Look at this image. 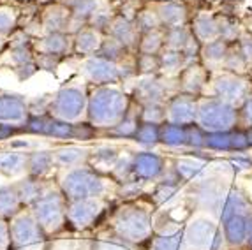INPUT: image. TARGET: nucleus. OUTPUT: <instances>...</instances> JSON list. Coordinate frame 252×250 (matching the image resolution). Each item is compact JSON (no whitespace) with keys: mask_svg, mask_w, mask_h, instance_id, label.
Masks as SVG:
<instances>
[{"mask_svg":"<svg viewBox=\"0 0 252 250\" xmlns=\"http://www.w3.org/2000/svg\"><path fill=\"white\" fill-rule=\"evenodd\" d=\"M166 173V158L156 152H138L132 155V175L138 182L160 180Z\"/></svg>","mask_w":252,"mask_h":250,"instance_id":"f3484780","label":"nucleus"},{"mask_svg":"<svg viewBox=\"0 0 252 250\" xmlns=\"http://www.w3.org/2000/svg\"><path fill=\"white\" fill-rule=\"evenodd\" d=\"M18 27V13L11 5H0V35L9 37Z\"/></svg>","mask_w":252,"mask_h":250,"instance_id":"49530a36","label":"nucleus"},{"mask_svg":"<svg viewBox=\"0 0 252 250\" xmlns=\"http://www.w3.org/2000/svg\"><path fill=\"white\" fill-rule=\"evenodd\" d=\"M240 109V125L252 127V94L238 106Z\"/></svg>","mask_w":252,"mask_h":250,"instance_id":"603ef678","label":"nucleus"},{"mask_svg":"<svg viewBox=\"0 0 252 250\" xmlns=\"http://www.w3.org/2000/svg\"><path fill=\"white\" fill-rule=\"evenodd\" d=\"M111 184H115L111 176L97 171L95 167L89 164L65 169L59 176V187L63 192V196L67 197V201L106 197L109 194Z\"/></svg>","mask_w":252,"mask_h":250,"instance_id":"7ed1b4c3","label":"nucleus"},{"mask_svg":"<svg viewBox=\"0 0 252 250\" xmlns=\"http://www.w3.org/2000/svg\"><path fill=\"white\" fill-rule=\"evenodd\" d=\"M173 171L177 173L180 182L192 184V182H199L205 176L206 162L199 160V158H178V160H175Z\"/></svg>","mask_w":252,"mask_h":250,"instance_id":"7c9ffc66","label":"nucleus"},{"mask_svg":"<svg viewBox=\"0 0 252 250\" xmlns=\"http://www.w3.org/2000/svg\"><path fill=\"white\" fill-rule=\"evenodd\" d=\"M160 143L169 148H187V125L164 122L160 125Z\"/></svg>","mask_w":252,"mask_h":250,"instance_id":"72a5a7b5","label":"nucleus"},{"mask_svg":"<svg viewBox=\"0 0 252 250\" xmlns=\"http://www.w3.org/2000/svg\"><path fill=\"white\" fill-rule=\"evenodd\" d=\"M92 250H130V245L124 242L122 238H118L117 234L108 227L104 233H101L94 240Z\"/></svg>","mask_w":252,"mask_h":250,"instance_id":"79ce46f5","label":"nucleus"},{"mask_svg":"<svg viewBox=\"0 0 252 250\" xmlns=\"http://www.w3.org/2000/svg\"><path fill=\"white\" fill-rule=\"evenodd\" d=\"M157 14H159L164 29L187 25V21H189L187 7L184 4H180V2H162L157 7Z\"/></svg>","mask_w":252,"mask_h":250,"instance_id":"c85d7f7f","label":"nucleus"},{"mask_svg":"<svg viewBox=\"0 0 252 250\" xmlns=\"http://www.w3.org/2000/svg\"><path fill=\"white\" fill-rule=\"evenodd\" d=\"M89 94L80 85H65L48 102V115L59 120L78 124L87 118Z\"/></svg>","mask_w":252,"mask_h":250,"instance_id":"0eeeda50","label":"nucleus"},{"mask_svg":"<svg viewBox=\"0 0 252 250\" xmlns=\"http://www.w3.org/2000/svg\"><path fill=\"white\" fill-rule=\"evenodd\" d=\"M219 18V37L224 39L226 42H236L242 35V27L238 20L229 14H220Z\"/></svg>","mask_w":252,"mask_h":250,"instance_id":"a19ab883","label":"nucleus"},{"mask_svg":"<svg viewBox=\"0 0 252 250\" xmlns=\"http://www.w3.org/2000/svg\"><path fill=\"white\" fill-rule=\"evenodd\" d=\"M55 167L53 150L27 152V176L44 180Z\"/></svg>","mask_w":252,"mask_h":250,"instance_id":"a878e982","label":"nucleus"},{"mask_svg":"<svg viewBox=\"0 0 252 250\" xmlns=\"http://www.w3.org/2000/svg\"><path fill=\"white\" fill-rule=\"evenodd\" d=\"M136 72L141 76H152L160 72L159 55L136 53Z\"/></svg>","mask_w":252,"mask_h":250,"instance_id":"a18cd8bd","label":"nucleus"},{"mask_svg":"<svg viewBox=\"0 0 252 250\" xmlns=\"http://www.w3.org/2000/svg\"><path fill=\"white\" fill-rule=\"evenodd\" d=\"M185 250H226L229 249L224 240L220 222L214 217L198 215L189 220L184 229Z\"/></svg>","mask_w":252,"mask_h":250,"instance_id":"423d86ee","label":"nucleus"},{"mask_svg":"<svg viewBox=\"0 0 252 250\" xmlns=\"http://www.w3.org/2000/svg\"><path fill=\"white\" fill-rule=\"evenodd\" d=\"M159 62H160V72L164 76H173V74L178 76V72L187 65L182 51L168 50V48H164L159 53Z\"/></svg>","mask_w":252,"mask_h":250,"instance_id":"e433bc0d","label":"nucleus"},{"mask_svg":"<svg viewBox=\"0 0 252 250\" xmlns=\"http://www.w3.org/2000/svg\"><path fill=\"white\" fill-rule=\"evenodd\" d=\"M164 50V29L152 30L141 33L138 44V53L145 55H159Z\"/></svg>","mask_w":252,"mask_h":250,"instance_id":"58836bf2","label":"nucleus"},{"mask_svg":"<svg viewBox=\"0 0 252 250\" xmlns=\"http://www.w3.org/2000/svg\"><path fill=\"white\" fill-rule=\"evenodd\" d=\"M212 71L205 65L203 62H192L178 72L177 81H178V90L190 95L203 97L206 92V88L210 87Z\"/></svg>","mask_w":252,"mask_h":250,"instance_id":"4468645a","label":"nucleus"},{"mask_svg":"<svg viewBox=\"0 0 252 250\" xmlns=\"http://www.w3.org/2000/svg\"><path fill=\"white\" fill-rule=\"evenodd\" d=\"M132 139L141 146H156L157 143H160V125L141 122Z\"/></svg>","mask_w":252,"mask_h":250,"instance_id":"37998d69","label":"nucleus"},{"mask_svg":"<svg viewBox=\"0 0 252 250\" xmlns=\"http://www.w3.org/2000/svg\"><path fill=\"white\" fill-rule=\"evenodd\" d=\"M106 197L76 199L67 203V227L74 231L90 229L106 215Z\"/></svg>","mask_w":252,"mask_h":250,"instance_id":"f8f14e48","label":"nucleus"},{"mask_svg":"<svg viewBox=\"0 0 252 250\" xmlns=\"http://www.w3.org/2000/svg\"><path fill=\"white\" fill-rule=\"evenodd\" d=\"M99 57H104V59L111 60V62H117V63H124L127 59H129V55H132V51H129L126 46H124L122 42H118L115 37L104 35V41H102V46L99 50Z\"/></svg>","mask_w":252,"mask_h":250,"instance_id":"4c0bfd02","label":"nucleus"},{"mask_svg":"<svg viewBox=\"0 0 252 250\" xmlns=\"http://www.w3.org/2000/svg\"><path fill=\"white\" fill-rule=\"evenodd\" d=\"M101 5H102L101 0H80V2H78V4L71 9L72 16L80 18V20H83V21H87V23H89L90 16H92V14L95 13Z\"/></svg>","mask_w":252,"mask_h":250,"instance_id":"8fccbe9b","label":"nucleus"},{"mask_svg":"<svg viewBox=\"0 0 252 250\" xmlns=\"http://www.w3.org/2000/svg\"><path fill=\"white\" fill-rule=\"evenodd\" d=\"M113 18H115V14L111 13V11H109L108 5L102 4L101 7L97 9L95 13H94L92 16H90L89 25L106 33V30L109 29V25H111V21H113Z\"/></svg>","mask_w":252,"mask_h":250,"instance_id":"09e8293b","label":"nucleus"},{"mask_svg":"<svg viewBox=\"0 0 252 250\" xmlns=\"http://www.w3.org/2000/svg\"><path fill=\"white\" fill-rule=\"evenodd\" d=\"M21 210H23V204H21L16 185L14 184L2 185L0 187V219L11 220Z\"/></svg>","mask_w":252,"mask_h":250,"instance_id":"2f4dec72","label":"nucleus"},{"mask_svg":"<svg viewBox=\"0 0 252 250\" xmlns=\"http://www.w3.org/2000/svg\"><path fill=\"white\" fill-rule=\"evenodd\" d=\"M109 229L129 245L150 242L154 238V219L147 206L136 201H127L113 210L109 217Z\"/></svg>","mask_w":252,"mask_h":250,"instance_id":"f03ea898","label":"nucleus"},{"mask_svg":"<svg viewBox=\"0 0 252 250\" xmlns=\"http://www.w3.org/2000/svg\"><path fill=\"white\" fill-rule=\"evenodd\" d=\"M14 185H16V190H18V194H20L23 208H30V206L42 196V192L46 190V187H48L46 180L32 178V176H27V175H25V178L14 182Z\"/></svg>","mask_w":252,"mask_h":250,"instance_id":"cd10ccee","label":"nucleus"},{"mask_svg":"<svg viewBox=\"0 0 252 250\" xmlns=\"http://www.w3.org/2000/svg\"><path fill=\"white\" fill-rule=\"evenodd\" d=\"M249 67H251V63L245 60V57L242 55V51H240L238 44H236V42H231V46H229V50H227L222 69L224 71L235 72V74L247 76Z\"/></svg>","mask_w":252,"mask_h":250,"instance_id":"ea45409f","label":"nucleus"},{"mask_svg":"<svg viewBox=\"0 0 252 250\" xmlns=\"http://www.w3.org/2000/svg\"><path fill=\"white\" fill-rule=\"evenodd\" d=\"M106 33L115 37L118 42H122L129 51L138 53V44L141 33H139L138 27H136V23L132 20L122 16V14H115L113 21H111L109 29L106 30Z\"/></svg>","mask_w":252,"mask_h":250,"instance_id":"6ab92c4d","label":"nucleus"},{"mask_svg":"<svg viewBox=\"0 0 252 250\" xmlns=\"http://www.w3.org/2000/svg\"><path fill=\"white\" fill-rule=\"evenodd\" d=\"M0 173L9 178L27 175V152H2Z\"/></svg>","mask_w":252,"mask_h":250,"instance_id":"473e14b6","label":"nucleus"},{"mask_svg":"<svg viewBox=\"0 0 252 250\" xmlns=\"http://www.w3.org/2000/svg\"><path fill=\"white\" fill-rule=\"evenodd\" d=\"M89 158H90V150L89 148H83V146L67 145V146H60V148L53 150L55 167L60 169V171L72 169V167L87 166V164H89Z\"/></svg>","mask_w":252,"mask_h":250,"instance_id":"4be33fe9","label":"nucleus"},{"mask_svg":"<svg viewBox=\"0 0 252 250\" xmlns=\"http://www.w3.org/2000/svg\"><path fill=\"white\" fill-rule=\"evenodd\" d=\"M206 150L217 154H247L251 150L247 127L238 125L235 129L206 132Z\"/></svg>","mask_w":252,"mask_h":250,"instance_id":"ddd939ff","label":"nucleus"},{"mask_svg":"<svg viewBox=\"0 0 252 250\" xmlns=\"http://www.w3.org/2000/svg\"><path fill=\"white\" fill-rule=\"evenodd\" d=\"M71 16H72V11L65 4H62V2L44 7L42 13L37 14L39 21H41L42 35L51 32H65Z\"/></svg>","mask_w":252,"mask_h":250,"instance_id":"aec40b11","label":"nucleus"},{"mask_svg":"<svg viewBox=\"0 0 252 250\" xmlns=\"http://www.w3.org/2000/svg\"><path fill=\"white\" fill-rule=\"evenodd\" d=\"M20 129L16 127H11V125H2L0 124V141H4V139H11L14 134L18 132Z\"/></svg>","mask_w":252,"mask_h":250,"instance_id":"5fc2aeb1","label":"nucleus"},{"mask_svg":"<svg viewBox=\"0 0 252 250\" xmlns=\"http://www.w3.org/2000/svg\"><path fill=\"white\" fill-rule=\"evenodd\" d=\"M247 213H251V204H249V199L245 197L244 192H240L235 187L227 188L226 196L220 203V208H219L217 220L222 222L229 217H235V215H247Z\"/></svg>","mask_w":252,"mask_h":250,"instance_id":"5701e85b","label":"nucleus"},{"mask_svg":"<svg viewBox=\"0 0 252 250\" xmlns=\"http://www.w3.org/2000/svg\"><path fill=\"white\" fill-rule=\"evenodd\" d=\"M5 46H9V44H7V37H4V35H0V51L4 50Z\"/></svg>","mask_w":252,"mask_h":250,"instance_id":"4d7b16f0","label":"nucleus"},{"mask_svg":"<svg viewBox=\"0 0 252 250\" xmlns=\"http://www.w3.org/2000/svg\"><path fill=\"white\" fill-rule=\"evenodd\" d=\"M139 118L147 124L162 125L166 122V104H143Z\"/></svg>","mask_w":252,"mask_h":250,"instance_id":"de8ad7c7","label":"nucleus"},{"mask_svg":"<svg viewBox=\"0 0 252 250\" xmlns=\"http://www.w3.org/2000/svg\"><path fill=\"white\" fill-rule=\"evenodd\" d=\"M224 240L229 249L245 247L247 242V215H235L220 222Z\"/></svg>","mask_w":252,"mask_h":250,"instance_id":"b1692460","label":"nucleus"},{"mask_svg":"<svg viewBox=\"0 0 252 250\" xmlns=\"http://www.w3.org/2000/svg\"><path fill=\"white\" fill-rule=\"evenodd\" d=\"M245 249L252 250V212L247 213V242H245Z\"/></svg>","mask_w":252,"mask_h":250,"instance_id":"6e6d98bb","label":"nucleus"},{"mask_svg":"<svg viewBox=\"0 0 252 250\" xmlns=\"http://www.w3.org/2000/svg\"><path fill=\"white\" fill-rule=\"evenodd\" d=\"M190 30L199 42H210L219 37V18L215 14L199 13L190 21Z\"/></svg>","mask_w":252,"mask_h":250,"instance_id":"bb28decb","label":"nucleus"},{"mask_svg":"<svg viewBox=\"0 0 252 250\" xmlns=\"http://www.w3.org/2000/svg\"><path fill=\"white\" fill-rule=\"evenodd\" d=\"M190 39H192V30L189 25L164 29V48L168 50L184 51Z\"/></svg>","mask_w":252,"mask_h":250,"instance_id":"f704fd0d","label":"nucleus"},{"mask_svg":"<svg viewBox=\"0 0 252 250\" xmlns=\"http://www.w3.org/2000/svg\"><path fill=\"white\" fill-rule=\"evenodd\" d=\"M150 250H185L184 231H171V233H156L150 240Z\"/></svg>","mask_w":252,"mask_h":250,"instance_id":"c9c22d12","label":"nucleus"},{"mask_svg":"<svg viewBox=\"0 0 252 250\" xmlns=\"http://www.w3.org/2000/svg\"><path fill=\"white\" fill-rule=\"evenodd\" d=\"M30 117L29 100L20 94L0 92V124L23 129Z\"/></svg>","mask_w":252,"mask_h":250,"instance_id":"2eb2a0df","label":"nucleus"},{"mask_svg":"<svg viewBox=\"0 0 252 250\" xmlns=\"http://www.w3.org/2000/svg\"><path fill=\"white\" fill-rule=\"evenodd\" d=\"M210 90V95L240 106L252 94V79L249 76L235 74V72L220 69V71L212 72Z\"/></svg>","mask_w":252,"mask_h":250,"instance_id":"1a4fd4ad","label":"nucleus"},{"mask_svg":"<svg viewBox=\"0 0 252 250\" xmlns=\"http://www.w3.org/2000/svg\"><path fill=\"white\" fill-rule=\"evenodd\" d=\"M80 74L87 83L94 87H102V85H118L124 81L122 65L117 62L94 55L87 57L80 65Z\"/></svg>","mask_w":252,"mask_h":250,"instance_id":"9b49d317","label":"nucleus"},{"mask_svg":"<svg viewBox=\"0 0 252 250\" xmlns=\"http://www.w3.org/2000/svg\"><path fill=\"white\" fill-rule=\"evenodd\" d=\"M130 102L124 90L117 85H102L94 87L89 94V106H87V118L95 129H113L127 117Z\"/></svg>","mask_w":252,"mask_h":250,"instance_id":"f257e3e1","label":"nucleus"},{"mask_svg":"<svg viewBox=\"0 0 252 250\" xmlns=\"http://www.w3.org/2000/svg\"><path fill=\"white\" fill-rule=\"evenodd\" d=\"M67 197L63 196L59 184L57 187L48 184L42 196L30 206V212L34 213L35 220L48 236L60 233L67 227Z\"/></svg>","mask_w":252,"mask_h":250,"instance_id":"20e7f679","label":"nucleus"},{"mask_svg":"<svg viewBox=\"0 0 252 250\" xmlns=\"http://www.w3.org/2000/svg\"><path fill=\"white\" fill-rule=\"evenodd\" d=\"M11 250H42L48 234L35 220L30 208H23L9 220Z\"/></svg>","mask_w":252,"mask_h":250,"instance_id":"6e6552de","label":"nucleus"},{"mask_svg":"<svg viewBox=\"0 0 252 250\" xmlns=\"http://www.w3.org/2000/svg\"><path fill=\"white\" fill-rule=\"evenodd\" d=\"M196 124L203 127L206 132L235 129L240 125V109L238 106L215 95H203L198 99Z\"/></svg>","mask_w":252,"mask_h":250,"instance_id":"39448f33","label":"nucleus"},{"mask_svg":"<svg viewBox=\"0 0 252 250\" xmlns=\"http://www.w3.org/2000/svg\"><path fill=\"white\" fill-rule=\"evenodd\" d=\"M198 99L199 97L190 95L185 92L173 94L166 102V122L178 125L196 124L198 117Z\"/></svg>","mask_w":252,"mask_h":250,"instance_id":"dca6fc26","label":"nucleus"},{"mask_svg":"<svg viewBox=\"0 0 252 250\" xmlns=\"http://www.w3.org/2000/svg\"><path fill=\"white\" fill-rule=\"evenodd\" d=\"M0 250H11V229L5 219H0Z\"/></svg>","mask_w":252,"mask_h":250,"instance_id":"864d4df0","label":"nucleus"},{"mask_svg":"<svg viewBox=\"0 0 252 250\" xmlns=\"http://www.w3.org/2000/svg\"><path fill=\"white\" fill-rule=\"evenodd\" d=\"M231 46V42H226L224 39L217 37L210 42H205L201 46V62L205 63L212 72L220 71L226 60L227 50Z\"/></svg>","mask_w":252,"mask_h":250,"instance_id":"393cba45","label":"nucleus"},{"mask_svg":"<svg viewBox=\"0 0 252 250\" xmlns=\"http://www.w3.org/2000/svg\"><path fill=\"white\" fill-rule=\"evenodd\" d=\"M34 51L35 53H44V55H53L59 59H65L71 53H74L72 50V35L65 32H51L44 33L41 37H37L34 41Z\"/></svg>","mask_w":252,"mask_h":250,"instance_id":"a211bd4d","label":"nucleus"},{"mask_svg":"<svg viewBox=\"0 0 252 250\" xmlns=\"http://www.w3.org/2000/svg\"><path fill=\"white\" fill-rule=\"evenodd\" d=\"M104 35H106L104 32L94 29L90 25L83 27L80 32H76L72 35V50H74V55H81L83 59L97 55L102 46Z\"/></svg>","mask_w":252,"mask_h":250,"instance_id":"412c9836","label":"nucleus"},{"mask_svg":"<svg viewBox=\"0 0 252 250\" xmlns=\"http://www.w3.org/2000/svg\"><path fill=\"white\" fill-rule=\"evenodd\" d=\"M251 67H252V65H251Z\"/></svg>","mask_w":252,"mask_h":250,"instance_id":"13d9d810","label":"nucleus"},{"mask_svg":"<svg viewBox=\"0 0 252 250\" xmlns=\"http://www.w3.org/2000/svg\"><path fill=\"white\" fill-rule=\"evenodd\" d=\"M236 44H238L240 51H242V55L245 57V60L252 65V32H247V30L242 32V35H240V39L236 41Z\"/></svg>","mask_w":252,"mask_h":250,"instance_id":"3c124183","label":"nucleus"},{"mask_svg":"<svg viewBox=\"0 0 252 250\" xmlns=\"http://www.w3.org/2000/svg\"><path fill=\"white\" fill-rule=\"evenodd\" d=\"M120 154L115 146H108V145H101L95 146L94 150H90V158H89V166L95 167L97 171L109 175L111 169L115 167V164L118 162Z\"/></svg>","mask_w":252,"mask_h":250,"instance_id":"c756f323","label":"nucleus"},{"mask_svg":"<svg viewBox=\"0 0 252 250\" xmlns=\"http://www.w3.org/2000/svg\"><path fill=\"white\" fill-rule=\"evenodd\" d=\"M171 76L164 74H152L141 76L134 87V100L138 104H166L173 94L180 92L178 90V81L169 85Z\"/></svg>","mask_w":252,"mask_h":250,"instance_id":"9d476101","label":"nucleus"},{"mask_svg":"<svg viewBox=\"0 0 252 250\" xmlns=\"http://www.w3.org/2000/svg\"><path fill=\"white\" fill-rule=\"evenodd\" d=\"M134 23L138 27L139 33L164 29L162 23H160L159 14H157V9H141V11H138L134 16Z\"/></svg>","mask_w":252,"mask_h":250,"instance_id":"c03bdc74","label":"nucleus"}]
</instances>
